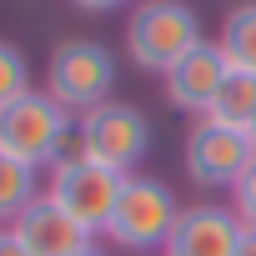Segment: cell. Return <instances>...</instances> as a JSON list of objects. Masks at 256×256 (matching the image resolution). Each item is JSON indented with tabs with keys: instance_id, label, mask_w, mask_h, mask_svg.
Wrapping results in <instances>:
<instances>
[{
	"instance_id": "cell-1",
	"label": "cell",
	"mask_w": 256,
	"mask_h": 256,
	"mask_svg": "<svg viewBox=\"0 0 256 256\" xmlns=\"http://www.w3.org/2000/svg\"><path fill=\"white\" fill-rule=\"evenodd\" d=\"M181 211L186 206L176 201V191L166 181H156V176H126V186L116 196V211H110V221H106L100 236L110 246H120V251L151 256V251H161L171 241Z\"/></svg>"
},
{
	"instance_id": "cell-2",
	"label": "cell",
	"mask_w": 256,
	"mask_h": 256,
	"mask_svg": "<svg viewBox=\"0 0 256 256\" xmlns=\"http://www.w3.org/2000/svg\"><path fill=\"white\" fill-rule=\"evenodd\" d=\"M196 46H201V16L186 0H141L126 20V56L141 70L166 76Z\"/></svg>"
},
{
	"instance_id": "cell-3",
	"label": "cell",
	"mask_w": 256,
	"mask_h": 256,
	"mask_svg": "<svg viewBox=\"0 0 256 256\" xmlns=\"http://www.w3.org/2000/svg\"><path fill=\"white\" fill-rule=\"evenodd\" d=\"M76 136V120L66 106H56L46 90H26L20 100H10L6 110H0V151L46 171L56 166V156L70 146Z\"/></svg>"
},
{
	"instance_id": "cell-4",
	"label": "cell",
	"mask_w": 256,
	"mask_h": 256,
	"mask_svg": "<svg viewBox=\"0 0 256 256\" xmlns=\"http://www.w3.org/2000/svg\"><path fill=\"white\" fill-rule=\"evenodd\" d=\"M76 146L86 161L131 176L151 146V120L131 106V100H100L90 110L76 116Z\"/></svg>"
},
{
	"instance_id": "cell-5",
	"label": "cell",
	"mask_w": 256,
	"mask_h": 256,
	"mask_svg": "<svg viewBox=\"0 0 256 256\" xmlns=\"http://www.w3.org/2000/svg\"><path fill=\"white\" fill-rule=\"evenodd\" d=\"M116 86V56L100 40H60L46 60V96L66 110H90L110 100Z\"/></svg>"
},
{
	"instance_id": "cell-6",
	"label": "cell",
	"mask_w": 256,
	"mask_h": 256,
	"mask_svg": "<svg viewBox=\"0 0 256 256\" xmlns=\"http://www.w3.org/2000/svg\"><path fill=\"white\" fill-rule=\"evenodd\" d=\"M120 186H126V176L120 171H106V166H96V161H56L50 166V201H60L90 236H100L106 231V221H110V211H116V196H120Z\"/></svg>"
},
{
	"instance_id": "cell-7",
	"label": "cell",
	"mask_w": 256,
	"mask_h": 256,
	"mask_svg": "<svg viewBox=\"0 0 256 256\" xmlns=\"http://www.w3.org/2000/svg\"><path fill=\"white\" fill-rule=\"evenodd\" d=\"M251 141L246 131H236V126H221L211 116H201L191 126V136L181 146V161H186V176L196 186H236V176L251 166Z\"/></svg>"
},
{
	"instance_id": "cell-8",
	"label": "cell",
	"mask_w": 256,
	"mask_h": 256,
	"mask_svg": "<svg viewBox=\"0 0 256 256\" xmlns=\"http://www.w3.org/2000/svg\"><path fill=\"white\" fill-rule=\"evenodd\" d=\"M10 231L20 236V246H26L30 256H76V251L96 246V236H90L60 201H50L46 191L10 221Z\"/></svg>"
},
{
	"instance_id": "cell-9",
	"label": "cell",
	"mask_w": 256,
	"mask_h": 256,
	"mask_svg": "<svg viewBox=\"0 0 256 256\" xmlns=\"http://www.w3.org/2000/svg\"><path fill=\"white\" fill-rule=\"evenodd\" d=\"M241 216L231 206H186L171 241L161 246V256H236L241 246Z\"/></svg>"
},
{
	"instance_id": "cell-10",
	"label": "cell",
	"mask_w": 256,
	"mask_h": 256,
	"mask_svg": "<svg viewBox=\"0 0 256 256\" xmlns=\"http://www.w3.org/2000/svg\"><path fill=\"white\" fill-rule=\"evenodd\" d=\"M226 70H231V60L221 56V46L201 40L191 56H181V60L161 76V80H166V100H171L176 110H191V116L201 120V116L211 110V100H216Z\"/></svg>"
},
{
	"instance_id": "cell-11",
	"label": "cell",
	"mask_w": 256,
	"mask_h": 256,
	"mask_svg": "<svg viewBox=\"0 0 256 256\" xmlns=\"http://www.w3.org/2000/svg\"><path fill=\"white\" fill-rule=\"evenodd\" d=\"M206 116L221 120V126L246 131V126L256 120V70H226V80H221V90H216Z\"/></svg>"
},
{
	"instance_id": "cell-12",
	"label": "cell",
	"mask_w": 256,
	"mask_h": 256,
	"mask_svg": "<svg viewBox=\"0 0 256 256\" xmlns=\"http://www.w3.org/2000/svg\"><path fill=\"white\" fill-rule=\"evenodd\" d=\"M40 196V171L0 151V221H16Z\"/></svg>"
},
{
	"instance_id": "cell-13",
	"label": "cell",
	"mask_w": 256,
	"mask_h": 256,
	"mask_svg": "<svg viewBox=\"0 0 256 256\" xmlns=\"http://www.w3.org/2000/svg\"><path fill=\"white\" fill-rule=\"evenodd\" d=\"M221 56L231 60V70H256V0L236 6L221 26Z\"/></svg>"
},
{
	"instance_id": "cell-14",
	"label": "cell",
	"mask_w": 256,
	"mask_h": 256,
	"mask_svg": "<svg viewBox=\"0 0 256 256\" xmlns=\"http://www.w3.org/2000/svg\"><path fill=\"white\" fill-rule=\"evenodd\" d=\"M26 90H30V60H26V50L10 46V40H0V110H6L10 100H20Z\"/></svg>"
},
{
	"instance_id": "cell-15",
	"label": "cell",
	"mask_w": 256,
	"mask_h": 256,
	"mask_svg": "<svg viewBox=\"0 0 256 256\" xmlns=\"http://www.w3.org/2000/svg\"><path fill=\"white\" fill-rule=\"evenodd\" d=\"M231 211L241 216V226H256V156H251V166L231 186Z\"/></svg>"
},
{
	"instance_id": "cell-16",
	"label": "cell",
	"mask_w": 256,
	"mask_h": 256,
	"mask_svg": "<svg viewBox=\"0 0 256 256\" xmlns=\"http://www.w3.org/2000/svg\"><path fill=\"white\" fill-rule=\"evenodd\" d=\"M0 256H30V251L20 246V236H16L10 226H0Z\"/></svg>"
},
{
	"instance_id": "cell-17",
	"label": "cell",
	"mask_w": 256,
	"mask_h": 256,
	"mask_svg": "<svg viewBox=\"0 0 256 256\" xmlns=\"http://www.w3.org/2000/svg\"><path fill=\"white\" fill-rule=\"evenodd\" d=\"M80 10H90V16H106V10H120L126 0H76Z\"/></svg>"
},
{
	"instance_id": "cell-18",
	"label": "cell",
	"mask_w": 256,
	"mask_h": 256,
	"mask_svg": "<svg viewBox=\"0 0 256 256\" xmlns=\"http://www.w3.org/2000/svg\"><path fill=\"white\" fill-rule=\"evenodd\" d=\"M236 256H256V226H246V231H241V246H236Z\"/></svg>"
},
{
	"instance_id": "cell-19",
	"label": "cell",
	"mask_w": 256,
	"mask_h": 256,
	"mask_svg": "<svg viewBox=\"0 0 256 256\" xmlns=\"http://www.w3.org/2000/svg\"><path fill=\"white\" fill-rule=\"evenodd\" d=\"M246 141H251V151H256V120H251V126H246Z\"/></svg>"
},
{
	"instance_id": "cell-20",
	"label": "cell",
	"mask_w": 256,
	"mask_h": 256,
	"mask_svg": "<svg viewBox=\"0 0 256 256\" xmlns=\"http://www.w3.org/2000/svg\"><path fill=\"white\" fill-rule=\"evenodd\" d=\"M76 256H100V246H86V251H76Z\"/></svg>"
}]
</instances>
